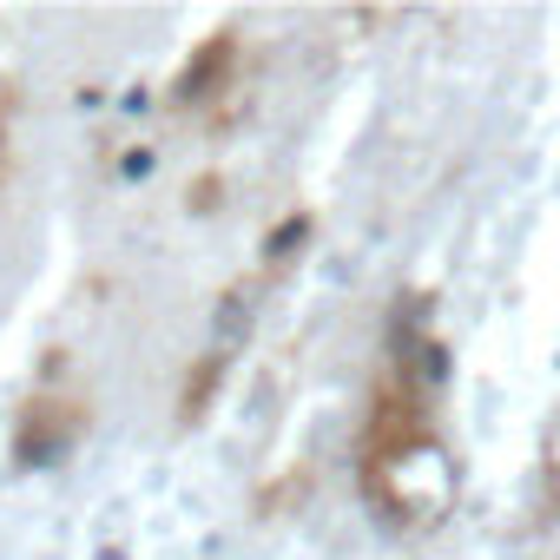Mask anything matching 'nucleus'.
I'll return each instance as SVG.
<instances>
[{
	"label": "nucleus",
	"instance_id": "nucleus-1",
	"mask_svg": "<svg viewBox=\"0 0 560 560\" xmlns=\"http://www.w3.org/2000/svg\"><path fill=\"white\" fill-rule=\"evenodd\" d=\"M298 237H304V224H284V231H277V237H270V257H277V250H291Z\"/></svg>",
	"mask_w": 560,
	"mask_h": 560
}]
</instances>
